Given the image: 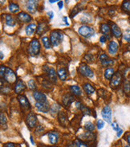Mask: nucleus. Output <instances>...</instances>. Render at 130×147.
I'll return each instance as SVG.
<instances>
[{
    "label": "nucleus",
    "instance_id": "55",
    "mask_svg": "<svg viewBox=\"0 0 130 147\" xmlns=\"http://www.w3.org/2000/svg\"><path fill=\"white\" fill-rule=\"evenodd\" d=\"M63 19H64V20L65 21V23H66V25H69V23L67 22V17H64Z\"/></svg>",
    "mask_w": 130,
    "mask_h": 147
},
{
    "label": "nucleus",
    "instance_id": "12",
    "mask_svg": "<svg viewBox=\"0 0 130 147\" xmlns=\"http://www.w3.org/2000/svg\"><path fill=\"white\" fill-rule=\"evenodd\" d=\"M48 30V25L46 22H41L39 23V24L37 26L36 32L38 35L42 36L43 34H44L45 32H47Z\"/></svg>",
    "mask_w": 130,
    "mask_h": 147
},
{
    "label": "nucleus",
    "instance_id": "33",
    "mask_svg": "<svg viewBox=\"0 0 130 147\" xmlns=\"http://www.w3.org/2000/svg\"><path fill=\"white\" fill-rule=\"evenodd\" d=\"M73 147H88V146L87 143L84 142L83 141H80V139H76L74 142Z\"/></svg>",
    "mask_w": 130,
    "mask_h": 147
},
{
    "label": "nucleus",
    "instance_id": "56",
    "mask_svg": "<svg viewBox=\"0 0 130 147\" xmlns=\"http://www.w3.org/2000/svg\"><path fill=\"white\" fill-rule=\"evenodd\" d=\"M30 139H31V144H33V145H34V144H35V142H34V140H33V138H32V136H31V137H30Z\"/></svg>",
    "mask_w": 130,
    "mask_h": 147
},
{
    "label": "nucleus",
    "instance_id": "57",
    "mask_svg": "<svg viewBox=\"0 0 130 147\" xmlns=\"http://www.w3.org/2000/svg\"><path fill=\"white\" fill-rule=\"evenodd\" d=\"M56 1H55V0H50L49 1V3H56Z\"/></svg>",
    "mask_w": 130,
    "mask_h": 147
},
{
    "label": "nucleus",
    "instance_id": "25",
    "mask_svg": "<svg viewBox=\"0 0 130 147\" xmlns=\"http://www.w3.org/2000/svg\"><path fill=\"white\" fill-rule=\"evenodd\" d=\"M36 25L35 24V23H30V24L27 25V28H26V34L28 35V36H31V35H33V34L35 33V32L36 31Z\"/></svg>",
    "mask_w": 130,
    "mask_h": 147
},
{
    "label": "nucleus",
    "instance_id": "41",
    "mask_svg": "<svg viewBox=\"0 0 130 147\" xmlns=\"http://www.w3.org/2000/svg\"><path fill=\"white\" fill-rule=\"evenodd\" d=\"M7 117L4 113H1V126H4L7 124Z\"/></svg>",
    "mask_w": 130,
    "mask_h": 147
},
{
    "label": "nucleus",
    "instance_id": "11",
    "mask_svg": "<svg viewBox=\"0 0 130 147\" xmlns=\"http://www.w3.org/2000/svg\"><path fill=\"white\" fill-rule=\"evenodd\" d=\"M36 107L37 109L41 112V113H48L50 110V104L47 101H44V102H36Z\"/></svg>",
    "mask_w": 130,
    "mask_h": 147
},
{
    "label": "nucleus",
    "instance_id": "46",
    "mask_svg": "<svg viewBox=\"0 0 130 147\" xmlns=\"http://www.w3.org/2000/svg\"><path fill=\"white\" fill-rule=\"evenodd\" d=\"M44 131V128L41 126H38L36 127V134H39V133H42Z\"/></svg>",
    "mask_w": 130,
    "mask_h": 147
},
{
    "label": "nucleus",
    "instance_id": "13",
    "mask_svg": "<svg viewBox=\"0 0 130 147\" xmlns=\"http://www.w3.org/2000/svg\"><path fill=\"white\" fill-rule=\"evenodd\" d=\"M33 97L36 101V102H44L47 101V97L44 93L40 91H35L33 93Z\"/></svg>",
    "mask_w": 130,
    "mask_h": 147
},
{
    "label": "nucleus",
    "instance_id": "48",
    "mask_svg": "<svg viewBox=\"0 0 130 147\" xmlns=\"http://www.w3.org/2000/svg\"><path fill=\"white\" fill-rule=\"evenodd\" d=\"M124 39L128 42H130V34H126L124 36Z\"/></svg>",
    "mask_w": 130,
    "mask_h": 147
},
{
    "label": "nucleus",
    "instance_id": "5",
    "mask_svg": "<svg viewBox=\"0 0 130 147\" xmlns=\"http://www.w3.org/2000/svg\"><path fill=\"white\" fill-rule=\"evenodd\" d=\"M44 72L47 74L48 77L49 81L52 83H56L57 81V78H58V74L56 72V70L54 69L52 67H48V66H44Z\"/></svg>",
    "mask_w": 130,
    "mask_h": 147
},
{
    "label": "nucleus",
    "instance_id": "26",
    "mask_svg": "<svg viewBox=\"0 0 130 147\" xmlns=\"http://www.w3.org/2000/svg\"><path fill=\"white\" fill-rule=\"evenodd\" d=\"M5 23H6V24L8 25L10 27H14L16 23L15 19L10 15H5Z\"/></svg>",
    "mask_w": 130,
    "mask_h": 147
},
{
    "label": "nucleus",
    "instance_id": "42",
    "mask_svg": "<svg viewBox=\"0 0 130 147\" xmlns=\"http://www.w3.org/2000/svg\"><path fill=\"white\" fill-rule=\"evenodd\" d=\"M6 69H7V68H6L5 66H1V68H0V76H1V79H3V78H4Z\"/></svg>",
    "mask_w": 130,
    "mask_h": 147
},
{
    "label": "nucleus",
    "instance_id": "28",
    "mask_svg": "<svg viewBox=\"0 0 130 147\" xmlns=\"http://www.w3.org/2000/svg\"><path fill=\"white\" fill-rule=\"evenodd\" d=\"M115 74V70L112 68H108L105 71V77L107 80H111Z\"/></svg>",
    "mask_w": 130,
    "mask_h": 147
},
{
    "label": "nucleus",
    "instance_id": "60",
    "mask_svg": "<svg viewBox=\"0 0 130 147\" xmlns=\"http://www.w3.org/2000/svg\"><path fill=\"white\" fill-rule=\"evenodd\" d=\"M52 147H58V146H52Z\"/></svg>",
    "mask_w": 130,
    "mask_h": 147
},
{
    "label": "nucleus",
    "instance_id": "35",
    "mask_svg": "<svg viewBox=\"0 0 130 147\" xmlns=\"http://www.w3.org/2000/svg\"><path fill=\"white\" fill-rule=\"evenodd\" d=\"M84 129L88 132H93L95 130V126L91 121H88L84 125Z\"/></svg>",
    "mask_w": 130,
    "mask_h": 147
},
{
    "label": "nucleus",
    "instance_id": "40",
    "mask_svg": "<svg viewBox=\"0 0 130 147\" xmlns=\"http://www.w3.org/2000/svg\"><path fill=\"white\" fill-rule=\"evenodd\" d=\"M114 64V61L113 60H107L105 61L101 62V64L103 67H109V66L113 65Z\"/></svg>",
    "mask_w": 130,
    "mask_h": 147
},
{
    "label": "nucleus",
    "instance_id": "32",
    "mask_svg": "<svg viewBox=\"0 0 130 147\" xmlns=\"http://www.w3.org/2000/svg\"><path fill=\"white\" fill-rule=\"evenodd\" d=\"M123 89L125 93L128 96L130 97V81H125L124 83V87H123Z\"/></svg>",
    "mask_w": 130,
    "mask_h": 147
},
{
    "label": "nucleus",
    "instance_id": "1",
    "mask_svg": "<svg viewBox=\"0 0 130 147\" xmlns=\"http://www.w3.org/2000/svg\"><path fill=\"white\" fill-rule=\"evenodd\" d=\"M64 40V34L60 31H52L50 36V41L53 47H57Z\"/></svg>",
    "mask_w": 130,
    "mask_h": 147
},
{
    "label": "nucleus",
    "instance_id": "27",
    "mask_svg": "<svg viewBox=\"0 0 130 147\" xmlns=\"http://www.w3.org/2000/svg\"><path fill=\"white\" fill-rule=\"evenodd\" d=\"M70 90L75 96H81L82 95V90L80 88V86L78 85H72L70 87Z\"/></svg>",
    "mask_w": 130,
    "mask_h": 147
},
{
    "label": "nucleus",
    "instance_id": "38",
    "mask_svg": "<svg viewBox=\"0 0 130 147\" xmlns=\"http://www.w3.org/2000/svg\"><path fill=\"white\" fill-rule=\"evenodd\" d=\"M98 93H99V95H100L101 97L106 100V98L108 97V94H109V92L107 90L104 89H99Z\"/></svg>",
    "mask_w": 130,
    "mask_h": 147
},
{
    "label": "nucleus",
    "instance_id": "7",
    "mask_svg": "<svg viewBox=\"0 0 130 147\" xmlns=\"http://www.w3.org/2000/svg\"><path fill=\"white\" fill-rule=\"evenodd\" d=\"M4 79L6 82H7L8 84H13L15 82H17V76L16 74L15 73L13 72L12 70L9 68H7L6 69V72H5V76H4Z\"/></svg>",
    "mask_w": 130,
    "mask_h": 147
},
{
    "label": "nucleus",
    "instance_id": "6",
    "mask_svg": "<svg viewBox=\"0 0 130 147\" xmlns=\"http://www.w3.org/2000/svg\"><path fill=\"white\" fill-rule=\"evenodd\" d=\"M122 75L121 72H115L114 76L113 78L110 80V86L113 88V89H117L119 86L121 85V84L122 83Z\"/></svg>",
    "mask_w": 130,
    "mask_h": 147
},
{
    "label": "nucleus",
    "instance_id": "50",
    "mask_svg": "<svg viewBox=\"0 0 130 147\" xmlns=\"http://www.w3.org/2000/svg\"><path fill=\"white\" fill-rule=\"evenodd\" d=\"M3 147H15V145L13 144V143H7V144H5Z\"/></svg>",
    "mask_w": 130,
    "mask_h": 147
},
{
    "label": "nucleus",
    "instance_id": "44",
    "mask_svg": "<svg viewBox=\"0 0 130 147\" xmlns=\"http://www.w3.org/2000/svg\"><path fill=\"white\" fill-rule=\"evenodd\" d=\"M105 126V122L102 120H98L97 121V128L98 130H101Z\"/></svg>",
    "mask_w": 130,
    "mask_h": 147
},
{
    "label": "nucleus",
    "instance_id": "2",
    "mask_svg": "<svg viewBox=\"0 0 130 147\" xmlns=\"http://www.w3.org/2000/svg\"><path fill=\"white\" fill-rule=\"evenodd\" d=\"M27 52L29 55L31 56H36L39 55L40 52V44L37 39H33L31 42L30 43Z\"/></svg>",
    "mask_w": 130,
    "mask_h": 147
},
{
    "label": "nucleus",
    "instance_id": "24",
    "mask_svg": "<svg viewBox=\"0 0 130 147\" xmlns=\"http://www.w3.org/2000/svg\"><path fill=\"white\" fill-rule=\"evenodd\" d=\"M76 108H77V109H79L84 114L91 115V112H90L89 109H88V107H86L85 105H84L83 104H81L80 102H79V101H77V102L76 103Z\"/></svg>",
    "mask_w": 130,
    "mask_h": 147
},
{
    "label": "nucleus",
    "instance_id": "39",
    "mask_svg": "<svg viewBox=\"0 0 130 147\" xmlns=\"http://www.w3.org/2000/svg\"><path fill=\"white\" fill-rule=\"evenodd\" d=\"M42 85H43V87H44L45 89H52V83H51L50 81H48V80H44L43 82H42Z\"/></svg>",
    "mask_w": 130,
    "mask_h": 147
},
{
    "label": "nucleus",
    "instance_id": "14",
    "mask_svg": "<svg viewBox=\"0 0 130 147\" xmlns=\"http://www.w3.org/2000/svg\"><path fill=\"white\" fill-rule=\"evenodd\" d=\"M74 97L72 95H71V94L68 93V94H65L63 96V97H62V102L64 104V105L65 107H69L71 105V104L74 101Z\"/></svg>",
    "mask_w": 130,
    "mask_h": 147
},
{
    "label": "nucleus",
    "instance_id": "18",
    "mask_svg": "<svg viewBox=\"0 0 130 147\" xmlns=\"http://www.w3.org/2000/svg\"><path fill=\"white\" fill-rule=\"evenodd\" d=\"M26 88H27V87L25 85V84L23 83V81H21V80H19V81L16 82L15 85V91L16 93L20 94L21 93H23V91H25Z\"/></svg>",
    "mask_w": 130,
    "mask_h": 147
},
{
    "label": "nucleus",
    "instance_id": "31",
    "mask_svg": "<svg viewBox=\"0 0 130 147\" xmlns=\"http://www.w3.org/2000/svg\"><path fill=\"white\" fill-rule=\"evenodd\" d=\"M80 138L85 139V140H88V141H91V140H93L94 139V135L92 134V132H88L87 131L86 133H84V134H82L80 136Z\"/></svg>",
    "mask_w": 130,
    "mask_h": 147
},
{
    "label": "nucleus",
    "instance_id": "21",
    "mask_svg": "<svg viewBox=\"0 0 130 147\" xmlns=\"http://www.w3.org/2000/svg\"><path fill=\"white\" fill-rule=\"evenodd\" d=\"M111 31H112V33H113V35L115 37L120 38V37L121 36L122 33L121 29H120V28L118 27L117 25L116 24V23H114L111 24Z\"/></svg>",
    "mask_w": 130,
    "mask_h": 147
},
{
    "label": "nucleus",
    "instance_id": "23",
    "mask_svg": "<svg viewBox=\"0 0 130 147\" xmlns=\"http://www.w3.org/2000/svg\"><path fill=\"white\" fill-rule=\"evenodd\" d=\"M83 89L85 91V93H87V95H92V94H93L95 93V88H94L93 86L91 84L89 83H85V84H84L83 85Z\"/></svg>",
    "mask_w": 130,
    "mask_h": 147
},
{
    "label": "nucleus",
    "instance_id": "16",
    "mask_svg": "<svg viewBox=\"0 0 130 147\" xmlns=\"http://www.w3.org/2000/svg\"><path fill=\"white\" fill-rule=\"evenodd\" d=\"M58 118H59V121L60 123L61 126H66L68 122V115L66 114L65 112L60 111L58 114Z\"/></svg>",
    "mask_w": 130,
    "mask_h": 147
},
{
    "label": "nucleus",
    "instance_id": "49",
    "mask_svg": "<svg viewBox=\"0 0 130 147\" xmlns=\"http://www.w3.org/2000/svg\"><path fill=\"white\" fill-rule=\"evenodd\" d=\"M100 41L101 42L102 44H105L106 41L105 36H101V38H100Z\"/></svg>",
    "mask_w": 130,
    "mask_h": 147
},
{
    "label": "nucleus",
    "instance_id": "58",
    "mask_svg": "<svg viewBox=\"0 0 130 147\" xmlns=\"http://www.w3.org/2000/svg\"><path fill=\"white\" fill-rule=\"evenodd\" d=\"M3 53L1 52V60H3Z\"/></svg>",
    "mask_w": 130,
    "mask_h": 147
},
{
    "label": "nucleus",
    "instance_id": "4",
    "mask_svg": "<svg viewBox=\"0 0 130 147\" xmlns=\"http://www.w3.org/2000/svg\"><path fill=\"white\" fill-rule=\"evenodd\" d=\"M79 71H80L81 75L84 76L86 77L92 78L94 77L93 71L91 69V68L88 67V64H86L84 63L80 64V65L79 67Z\"/></svg>",
    "mask_w": 130,
    "mask_h": 147
},
{
    "label": "nucleus",
    "instance_id": "36",
    "mask_svg": "<svg viewBox=\"0 0 130 147\" xmlns=\"http://www.w3.org/2000/svg\"><path fill=\"white\" fill-rule=\"evenodd\" d=\"M42 41H43V44L45 48H51V41L49 40V39L48 37H43V38H42Z\"/></svg>",
    "mask_w": 130,
    "mask_h": 147
},
{
    "label": "nucleus",
    "instance_id": "54",
    "mask_svg": "<svg viewBox=\"0 0 130 147\" xmlns=\"http://www.w3.org/2000/svg\"><path fill=\"white\" fill-rule=\"evenodd\" d=\"M127 142H128V143L129 144V146H130V134H129L128 136H127Z\"/></svg>",
    "mask_w": 130,
    "mask_h": 147
},
{
    "label": "nucleus",
    "instance_id": "51",
    "mask_svg": "<svg viewBox=\"0 0 130 147\" xmlns=\"http://www.w3.org/2000/svg\"><path fill=\"white\" fill-rule=\"evenodd\" d=\"M122 134H123V130H122L121 129H120V130L117 131V137H121V135Z\"/></svg>",
    "mask_w": 130,
    "mask_h": 147
},
{
    "label": "nucleus",
    "instance_id": "47",
    "mask_svg": "<svg viewBox=\"0 0 130 147\" xmlns=\"http://www.w3.org/2000/svg\"><path fill=\"white\" fill-rule=\"evenodd\" d=\"M112 127H113V129L114 130L117 131H117L120 130V128H119V126H118L117 123V122L113 123V124H112Z\"/></svg>",
    "mask_w": 130,
    "mask_h": 147
},
{
    "label": "nucleus",
    "instance_id": "52",
    "mask_svg": "<svg viewBox=\"0 0 130 147\" xmlns=\"http://www.w3.org/2000/svg\"><path fill=\"white\" fill-rule=\"evenodd\" d=\"M58 6H59V8L60 9L63 8V7H64V3H63V2H62V1H60V2L58 3Z\"/></svg>",
    "mask_w": 130,
    "mask_h": 147
},
{
    "label": "nucleus",
    "instance_id": "30",
    "mask_svg": "<svg viewBox=\"0 0 130 147\" xmlns=\"http://www.w3.org/2000/svg\"><path fill=\"white\" fill-rule=\"evenodd\" d=\"M9 10L11 13H16L19 11V6L15 3H9Z\"/></svg>",
    "mask_w": 130,
    "mask_h": 147
},
{
    "label": "nucleus",
    "instance_id": "43",
    "mask_svg": "<svg viewBox=\"0 0 130 147\" xmlns=\"http://www.w3.org/2000/svg\"><path fill=\"white\" fill-rule=\"evenodd\" d=\"M27 84H28L29 88H30L31 89H35L36 88V83H35V81H34V80H30Z\"/></svg>",
    "mask_w": 130,
    "mask_h": 147
},
{
    "label": "nucleus",
    "instance_id": "37",
    "mask_svg": "<svg viewBox=\"0 0 130 147\" xmlns=\"http://www.w3.org/2000/svg\"><path fill=\"white\" fill-rule=\"evenodd\" d=\"M121 7L124 11L127 12H130V1H124Z\"/></svg>",
    "mask_w": 130,
    "mask_h": 147
},
{
    "label": "nucleus",
    "instance_id": "15",
    "mask_svg": "<svg viewBox=\"0 0 130 147\" xmlns=\"http://www.w3.org/2000/svg\"><path fill=\"white\" fill-rule=\"evenodd\" d=\"M17 19H18V20L20 21L22 23H29V22H31V15L27 12H24V11H22V12L19 13Z\"/></svg>",
    "mask_w": 130,
    "mask_h": 147
},
{
    "label": "nucleus",
    "instance_id": "29",
    "mask_svg": "<svg viewBox=\"0 0 130 147\" xmlns=\"http://www.w3.org/2000/svg\"><path fill=\"white\" fill-rule=\"evenodd\" d=\"M110 28L109 25L107 23H101V32L104 35L106 36H109L110 35Z\"/></svg>",
    "mask_w": 130,
    "mask_h": 147
},
{
    "label": "nucleus",
    "instance_id": "53",
    "mask_svg": "<svg viewBox=\"0 0 130 147\" xmlns=\"http://www.w3.org/2000/svg\"><path fill=\"white\" fill-rule=\"evenodd\" d=\"M48 15L50 16V19H52L53 16H54V13H53L52 11H49V12H48Z\"/></svg>",
    "mask_w": 130,
    "mask_h": 147
},
{
    "label": "nucleus",
    "instance_id": "9",
    "mask_svg": "<svg viewBox=\"0 0 130 147\" xmlns=\"http://www.w3.org/2000/svg\"><path fill=\"white\" fill-rule=\"evenodd\" d=\"M26 123L30 129H33L34 127L36 126L37 117L36 114H34L32 113H29L26 117Z\"/></svg>",
    "mask_w": 130,
    "mask_h": 147
},
{
    "label": "nucleus",
    "instance_id": "59",
    "mask_svg": "<svg viewBox=\"0 0 130 147\" xmlns=\"http://www.w3.org/2000/svg\"><path fill=\"white\" fill-rule=\"evenodd\" d=\"M125 147H130V146H129V145H127V146H125Z\"/></svg>",
    "mask_w": 130,
    "mask_h": 147
},
{
    "label": "nucleus",
    "instance_id": "22",
    "mask_svg": "<svg viewBox=\"0 0 130 147\" xmlns=\"http://www.w3.org/2000/svg\"><path fill=\"white\" fill-rule=\"evenodd\" d=\"M118 44L117 43H116L115 41H110L109 44V52L110 54L114 55L118 51Z\"/></svg>",
    "mask_w": 130,
    "mask_h": 147
},
{
    "label": "nucleus",
    "instance_id": "19",
    "mask_svg": "<svg viewBox=\"0 0 130 147\" xmlns=\"http://www.w3.org/2000/svg\"><path fill=\"white\" fill-rule=\"evenodd\" d=\"M58 77H60L61 81H66L68 78V71L65 69L64 67H60L57 70Z\"/></svg>",
    "mask_w": 130,
    "mask_h": 147
},
{
    "label": "nucleus",
    "instance_id": "45",
    "mask_svg": "<svg viewBox=\"0 0 130 147\" xmlns=\"http://www.w3.org/2000/svg\"><path fill=\"white\" fill-rule=\"evenodd\" d=\"M109 60V56H108L106 54H101V55L100 56V60L101 62L105 61V60Z\"/></svg>",
    "mask_w": 130,
    "mask_h": 147
},
{
    "label": "nucleus",
    "instance_id": "34",
    "mask_svg": "<svg viewBox=\"0 0 130 147\" xmlns=\"http://www.w3.org/2000/svg\"><path fill=\"white\" fill-rule=\"evenodd\" d=\"M81 10L82 9L81 7H80V4L77 5L76 7H75L72 9V12H71V14H70V17H71V18H73L74 16H76V15L78 13L80 12Z\"/></svg>",
    "mask_w": 130,
    "mask_h": 147
},
{
    "label": "nucleus",
    "instance_id": "10",
    "mask_svg": "<svg viewBox=\"0 0 130 147\" xmlns=\"http://www.w3.org/2000/svg\"><path fill=\"white\" fill-rule=\"evenodd\" d=\"M101 114L103 118L108 123H111L112 121V109L109 105H105L101 111Z\"/></svg>",
    "mask_w": 130,
    "mask_h": 147
},
{
    "label": "nucleus",
    "instance_id": "3",
    "mask_svg": "<svg viewBox=\"0 0 130 147\" xmlns=\"http://www.w3.org/2000/svg\"><path fill=\"white\" fill-rule=\"evenodd\" d=\"M79 33L81 36L84 37V38H90V37L93 36L95 32L89 26L84 25L79 28Z\"/></svg>",
    "mask_w": 130,
    "mask_h": 147
},
{
    "label": "nucleus",
    "instance_id": "20",
    "mask_svg": "<svg viewBox=\"0 0 130 147\" xmlns=\"http://www.w3.org/2000/svg\"><path fill=\"white\" fill-rule=\"evenodd\" d=\"M36 1H27V9L29 13L31 14H34L36 11Z\"/></svg>",
    "mask_w": 130,
    "mask_h": 147
},
{
    "label": "nucleus",
    "instance_id": "17",
    "mask_svg": "<svg viewBox=\"0 0 130 147\" xmlns=\"http://www.w3.org/2000/svg\"><path fill=\"white\" fill-rule=\"evenodd\" d=\"M48 140L51 144H56V143L58 142L59 141V134L56 132V131H52V132H49L48 134Z\"/></svg>",
    "mask_w": 130,
    "mask_h": 147
},
{
    "label": "nucleus",
    "instance_id": "8",
    "mask_svg": "<svg viewBox=\"0 0 130 147\" xmlns=\"http://www.w3.org/2000/svg\"><path fill=\"white\" fill-rule=\"evenodd\" d=\"M18 101L19 102L22 109L23 111H28L31 109V104L29 102L28 99L24 95H19L18 96Z\"/></svg>",
    "mask_w": 130,
    "mask_h": 147
}]
</instances>
